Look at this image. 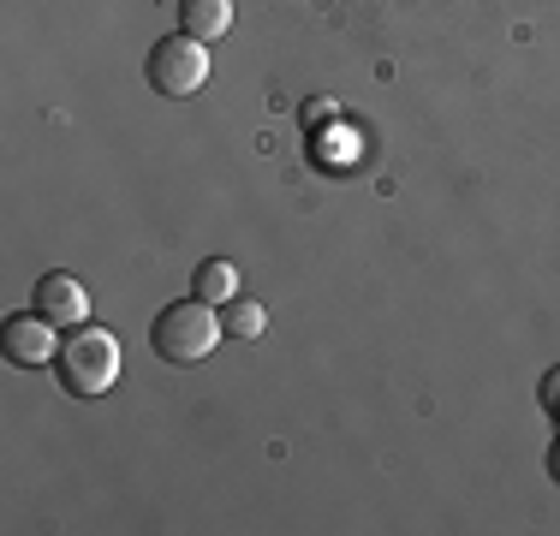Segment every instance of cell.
I'll return each mask as SVG.
<instances>
[{"label":"cell","instance_id":"1","mask_svg":"<svg viewBox=\"0 0 560 536\" xmlns=\"http://www.w3.org/2000/svg\"><path fill=\"white\" fill-rule=\"evenodd\" d=\"M221 334H226L221 304H203L197 292L191 299H173L167 311L150 322V346L167 364H197V358H209L221 346Z\"/></svg>","mask_w":560,"mask_h":536},{"label":"cell","instance_id":"9","mask_svg":"<svg viewBox=\"0 0 560 536\" xmlns=\"http://www.w3.org/2000/svg\"><path fill=\"white\" fill-rule=\"evenodd\" d=\"M537 394H542V411H549V418L560 423V364H555L549 375H542V387H537Z\"/></svg>","mask_w":560,"mask_h":536},{"label":"cell","instance_id":"4","mask_svg":"<svg viewBox=\"0 0 560 536\" xmlns=\"http://www.w3.org/2000/svg\"><path fill=\"white\" fill-rule=\"evenodd\" d=\"M0 352H7V364H19V370H43V364H55V358H60L55 322L36 316V311L12 316L7 328H0Z\"/></svg>","mask_w":560,"mask_h":536},{"label":"cell","instance_id":"6","mask_svg":"<svg viewBox=\"0 0 560 536\" xmlns=\"http://www.w3.org/2000/svg\"><path fill=\"white\" fill-rule=\"evenodd\" d=\"M179 31L197 43H215L233 31V0H179Z\"/></svg>","mask_w":560,"mask_h":536},{"label":"cell","instance_id":"10","mask_svg":"<svg viewBox=\"0 0 560 536\" xmlns=\"http://www.w3.org/2000/svg\"><path fill=\"white\" fill-rule=\"evenodd\" d=\"M549 477L560 482V435H555V447H549Z\"/></svg>","mask_w":560,"mask_h":536},{"label":"cell","instance_id":"5","mask_svg":"<svg viewBox=\"0 0 560 536\" xmlns=\"http://www.w3.org/2000/svg\"><path fill=\"white\" fill-rule=\"evenodd\" d=\"M31 311H36V316H48L55 328H84V316H90V292H84V280H78V275H43V280H36Z\"/></svg>","mask_w":560,"mask_h":536},{"label":"cell","instance_id":"8","mask_svg":"<svg viewBox=\"0 0 560 536\" xmlns=\"http://www.w3.org/2000/svg\"><path fill=\"white\" fill-rule=\"evenodd\" d=\"M221 322H226V334H233V340H262V328H269V311H262L257 299H245V292H238V299L221 304Z\"/></svg>","mask_w":560,"mask_h":536},{"label":"cell","instance_id":"7","mask_svg":"<svg viewBox=\"0 0 560 536\" xmlns=\"http://www.w3.org/2000/svg\"><path fill=\"white\" fill-rule=\"evenodd\" d=\"M191 292L203 304H226V299H238V268L226 263V257H209V263H197V275H191Z\"/></svg>","mask_w":560,"mask_h":536},{"label":"cell","instance_id":"3","mask_svg":"<svg viewBox=\"0 0 560 536\" xmlns=\"http://www.w3.org/2000/svg\"><path fill=\"white\" fill-rule=\"evenodd\" d=\"M143 78H150L155 96L185 102V96H197V90L209 84V48L197 43V36L173 31V36H162V43L150 48V60H143Z\"/></svg>","mask_w":560,"mask_h":536},{"label":"cell","instance_id":"2","mask_svg":"<svg viewBox=\"0 0 560 536\" xmlns=\"http://www.w3.org/2000/svg\"><path fill=\"white\" fill-rule=\"evenodd\" d=\"M55 375H60L66 394H78V399L108 394V387L119 382V340L108 328H90V322H84L78 334H66V340H60Z\"/></svg>","mask_w":560,"mask_h":536}]
</instances>
